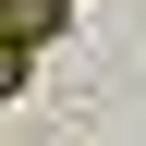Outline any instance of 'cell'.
<instances>
[{"mask_svg":"<svg viewBox=\"0 0 146 146\" xmlns=\"http://www.w3.org/2000/svg\"><path fill=\"white\" fill-rule=\"evenodd\" d=\"M61 25H73V0H12V36H0V49H25V61H36Z\"/></svg>","mask_w":146,"mask_h":146,"instance_id":"1","label":"cell"}]
</instances>
